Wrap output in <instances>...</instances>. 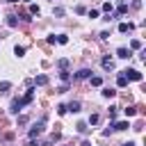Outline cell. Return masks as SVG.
I'll return each instance as SVG.
<instances>
[{
    "mask_svg": "<svg viewBox=\"0 0 146 146\" xmlns=\"http://www.w3.org/2000/svg\"><path fill=\"white\" fill-rule=\"evenodd\" d=\"M82 146H91V141H82Z\"/></svg>",
    "mask_w": 146,
    "mask_h": 146,
    "instance_id": "obj_32",
    "label": "cell"
},
{
    "mask_svg": "<svg viewBox=\"0 0 146 146\" xmlns=\"http://www.w3.org/2000/svg\"><path fill=\"white\" fill-rule=\"evenodd\" d=\"M116 84H119V87H125V84H128V78H125V75L121 73V75L116 78Z\"/></svg>",
    "mask_w": 146,
    "mask_h": 146,
    "instance_id": "obj_11",
    "label": "cell"
},
{
    "mask_svg": "<svg viewBox=\"0 0 146 146\" xmlns=\"http://www.w3.org/2000/svg\"><path fill=\"white\" fill-rule=\"evenodd\" d=\"M59 78H62V80H64V82H68V80H71V75H68V71H66V68H64V71H62V73H59Z\"/></svg>",
    "mask_w": 146,
    "mask_h": 146,
    "instance_id": "obj_20",
    "label": "cell"
},
{
    "mask_svg": "<svg viewBox=\"0 0 146 146\" xmlns=\"http://www.w3.org/2000/svg\"><path fill=\"white\" fill-rule=\"evenodd\" d=\"M125 11H128V5H125V2H123V5H119V9H116V14H125Z\"/></svg>",
    "mask_w": 146,
    "mask_h": 146,
    "instance_id": "obj_22",
    "label": "cell"
},
{
    "mask_svg": "<svg viewBox=\"0 0 146 146\" xmlns=\"http://www.w3.org/2000/svg\"><path fill=\"white\" fill-rule=\"evenodd\" d=\"M103 96H105V98H114V96H116V91L107 87V89H103Z\"/></svg>",
    "mask_w": 146,
    "mask_h": 146,
    "instance_id": "obj_12",
    "label": "cell"
},
{
    "mask_svg": "<svg viewBox=\"0 0 146 146\" xmlns=\"http://www.w3.org/2000/svg\"><path fill=\"white\" fill-rule=\"evenodd\" d=\"M91 84H94V87H100V84H103V78H98V75H91Z\"/></svg>",
    "mask_w": 146,
    "mask_h": 146,
    "instance_id": "obj_16",
    "label": "cell"
},
{
    "mask_svg": "<svg viewBox=\"0 0 146 146\" xmlns=\"http://www.w3.org/2000/svg\"><path fill=\"white\" fill-rule=\"evenodd\" d=\"M75 128H78V130H80V132H89V128H87V123H78V125H75Z\"/></svg>",
    "mask_w": 146,
    "mask_h": 146,
    "instance_id": "obj_23",
    "label": "cell"
},
{
    "mask_svg": "<svg viewBox=\"0 0 146 146\" xmlns=\"http://www.w3.org/2000/svg\"><path fill=\"white\" fill-rule=\"evenodd\" d=\"M112 130H128L130 128V123L128 121H112V125H110Z\"/></svg>",
    "mask_w": 146,
    "mask_h": 146,
    "instance_id": "obj_4",
    "label": "cell"
},
{
    "mask_svg": "<svg viewBox=\"0 0 146 146\" xmlns=\"http://www.w3.org/2000/svg\"><path fill=\"white\" fill-rule=\"evenodd\" d=\"M100 64H103V68H107V71H112V68H114L112 57H103V62H100Z\"/></svg>",
    "mask_w": 146,
    "mask_h": 146,
    "instance_id": "obj_7",
    "label": "cell"
},
{
    "mask_svg": "<svg viewBox=\"0 0 146 146\" xmlns=\"http://www.w3.org/2000/svg\"><path fill=\"white\" fill-rule=\"evenodd\" d=\"M87 78H91V71H89V68H80V71L75 73V80H87Z\"/></svg>",
    "mask_w": 146,
    "mask_h": 146,
    "instance_id": "obj_5",
    "label": "cell"
},
{
    "mask_svg": "<svg viewBox=\"0 0 146 146\" xmlns=\"http://www.w3.org/2000/svg\"><path fill=\"white\" fill-rule=\"evenodd\" d=\"M135 114H137L135 107H128V110H125V116H135Z\"/></svg>",
    "mask_w": 146,
    "mask_h": 146,
    "instance_id": "obj_24",
    "label": "cell"
},
{
    "mask_svg": "<svg viewBox=\"0 0 146 146\" xmlns=\"http://www.w3.org/2000/svg\"><path fill=\"white\" fill-rule=\"evenodd\" d=\"M103 11H107V14H112V5H110V2H105V5H103Z\"/></svg>",
    "mask_w": 146,
    "mask_h": 146,
    "instance_id": "obj_25",
    "label": "cell"
},
{
    "mask_svg": "<svg viewBox=\"0 0 146 146\" xmlns=\"http://www.w3.org/2000/svg\"><path fill=\"white\" fill-rule=\"evenodd\" d=\"M116 112H119V107H114V105H112V107H110V119H112V121L116 119Z\"/></svg>",
    "mask_w": 146,
    "mask_h": 146,
    "instance_id": "obj_21",
    "label": "cell"
},
{
    "mask_svg": "<svg viewBox=\"0 0 146 146\" xmlns=\"http://www.w3.org/2000/svg\"><path fill=\"white\" fill-rule=\"evenodd\" d=\"M57 66H59L62 71H64V68H68V59H59V62H57Z\"/></svg>",
    "mask_w": 146,
    "mask_h": 146,
    "instance_id": "obj_19",
    "label": "cell"
},
{
    "mask_svg": "<svg viewBox=\"0 0 146 146\" xmlns=\"http://www.w3.org/2000/svg\"><path fill=\"white\" fill-rule=\"evenodd\" d=\"M57 114H66V105H59L57 107Z\"/></svg>",
    "mask_w": 146,
    "mask_h": 146,
    "instance_id": "obj_29",
    "label": "cell"
},
{
    "mask_svg": "<svg viewBox=\"0 0 146 146\" xmlns=\"http://www.w3.org/2000/svg\"><path fill=\"white\" fill-rule=\"evenodd\" d=\"M132 27H135L132 23H119V32H123V34H125V32H130Z\"/></svg>",
    "mask_w": 146,
    "mask_h": 146,
    "instance_id": "obj_8",
    "label": "cell"
},
{
    "mask_svg": "<svg viewBox=\"0 0 146 146\" xmlns=\"http://www.w3.org/2000/svg\"><path fill=\"white\" fill-rule=\"evenodd\" d=\"M7 25H9V27H16V25H18L16 16H9V18H7Z\"/></svg>",
    "mask_w": 146,
    "mask_h": 146,
    "instance_id": "obj_18",
    "label": "cell"
},
{
    "mask_svg": "<svg viewBox=\"0 0 146 146\" xmlns=\"http://www.w3.org/2000/svg\"><path fill=\"white\" fill-rule=\"evenodd\" d=\"M116 57H121V59H128V57H130V50H128V48H119V50H116Z\"/></svg>",
    "mask_w": 146,
    "mask_h": 146,
    "instance_id": "obj_9",
    "label": "cell"
},
{
    "mask_svg": "<svg viewBox=\"0 0 146 146\" xmlns=\"http://www.w3.org/2000/svg\"><path fill=\"white\" fill-rule=\"evenodd\" d=\"M89 123H91V125L98 123V114H91V116H89Z\"/></svg>",
    "mask_w": 146,
    "mask_h": 146,
    "instance_id": "obj_26",
    "label": "cell"
},
{
    "mask_svg": "<svg viewBox=\"0 0 146 146\" xmlns=\"http://www.w3.org/2000/svg\"><path fill=\"white\" fill-rule=\"evenodd\" d=\"M14 55H16V57H23V55H25V48H23V46H16V48H14Z\"/></svg>",
    "mask_w": 146,
    "mask_h": 146,
    "instance_id": "obj_15",
    "label": "cell"
},
{
    "mask_svg": "<svg viewBox=\"0 0 146 146\" xmlns=\"http://www.w3.org/2000/svg\"><path fill=\"white\" fill-rule=\"evenodd\" d=\"M27 146H39V141H34V139H30V144Z\"/></svg>",
    "mask_w": 146,
    "mask_h": 146,
    "instance_id": "obj_30",
    "label": "cell"
},
{
    "mask_svg": "<svg viewBox=\"0 0 146 146\" xmlns=\"http://www.w3.org/2000/svg\"><path fill=\"white\" fill-rule=\"evenodd\" d=\"M32 84H48V78H46V75H36V78L32 80Z\"/></svg>",
    "mask_w": 146,
    "mask_h": 146,
    "instance_id": "obj_10",
    "label": "cell"
},
{
    "mask_svg": "<svg viewBox=\"0 0 146 146\" xmlns=\"http://www.w3.org/2000/svg\"><path fill=\"white\" fill-rule=\"evenodd\" d=\"M9 89H11V82H0V94H5Z\"/></svg>",
    "mask_w": 146,
    "mask_h": 146,
    "instance_id": "obj_17",
    "label": "cell"
},
{
    "mask_svg": "<svg viewBox=\"0 0 146 146\" xmlns=\"http://www.w3.org/2000/svg\"><path fill=\"white\" fill-rule=\"evenodd\" d=\"M55 41H57V43H68V36H66V34H57Z\"/></svg>",
    "mask_w": 146,
    "mask_h": 146,
    "instance_id": "obj_13",
    "label": "cell"
},
{
    "mask_svg": "<svg viewBox=\"0 0 146 146\" xmlns=\"http://www.w3.org/2000/svg\"><path fill=\"white\" fill-rule=\"evenodd\" d=\"M7 2H18V0H7Z\"/></svg>",
    "mask_w": 146,
    "mask_h": 146,
    "instance_id": "obj_33",
    "label": "cell"
},
{
    "mask_svg": "<svg viewBox=\"0 0 146 146\" xmlns=\"http://www.w3.org/2000/svg\"><path fill=\"white\" fill-rule=\"evenodd\" d=\"M89 18H98V9H91L89 11Z\"/></svg>",
    "mask_w": 146,
    "mask_h": 146,
    "instance_id": "obj_28",
    "label": "cell"
},
{
    "mask_svg": "<svg viewBox=\"0 0 146 146\" xmlns=\"http://www.w3.org/2000/svg\"><path fill=\"white\" fill-rule=\"evenodd\" d=\"M66 112H73V114L80 112V103H78V100H71V103L66 105Z\"/></svg>",
    "mask_w": 146,
    "mask_h": 146,
    "instance_id": "obj_6",
    "label": "cell"
},
{
    "mask_svg": "<svg viewBox=\"0 0 146 146\" xmlns=\"http://www.w3.org/2000/svg\"><path fill=\"white\" fill-rule=\"evenodd\" d=\"M43 132V121H39V123H34L32 128H30V139H34V137H39Z\"/></svg>",
    "mask_w": 146,
    "mask_h": 146,
    "instance_id": "obj_2",
    "label": "cell"
},
{
    "mask_svg": "<svg viewBox=\"0 0 146 146\" xmlns=\"http://www.w3.org/2000/svg\"><path fill=\"white\" fill-rule=\"evenodd\" d=\"M30 14H39V7L36 5H30Z\"/></svg>",
    "mask_w": 146,
    "mask_h": 146,
    "instance_id": "obj_27",
    "label": "cell"
},
{
    "mask_svg": "<svg viewBox=\"0 0 146 146\" xmlns=\"http://www.w3.org/2000/svg\"><path fill=\"white\" fill-rule=\"evenodd\" d=\"M21 2H30V0H21Z\"/></svg>",
    "mask_w": 146,
    "mask_h": 146,
    "instance_id": "obj_34",
    "label": "cell"
},
{
    "mask_svg": "<svg viewBox=\"0 0 146 146\" xmlns=\"http://www.w3.org/2000/svg\"><path fill=\"white\" fill-rule=\"evenodd\" d=\"M21 110H23V100H18V98H16V100H11V105H9V112H11V114H18Z\"/></svg>",
    "mask_w": 146,
    "mask_h": 146,
    "instance_id": "obj_3",
    "label": "cell"
},
{
    "mask_svg": "<svg viewBox=\"0 0 146 146\" xmlns=\"http://www.w3.org/2000/svg\"><path fill=\"white\" fill-rule=\"evenodd\" d=\"M121 146H135V144H132V141H125V144H121Z\"/></svg>",
    "mask_w": 146,
    "mask_h": 146,
    "instance_id": "obj_31",
    "label": "cell"
},
{
    "mask_svg": "<svg viewBox=\"0 0 146 146\" xmlns=\"http://www.w3.org/2000/svg\"><path fill=\"white\" fill-rule=\"evenodd\" d=\"M130 48H132V50H139V48H141V41H139V39H132V41H130Z\"/></svg>",
    "mask_w": 146,
    "mask_h": 146,
    "instance_id": "obj_14",
    "label": "cell"
},
{
    "mask_svg": "<svg viewBox=\"0 0 146 146\" xmlns=\"http://www.w3.org/2000/svg\"><path fill=\"white\" fill-rule=\"evenodd\" d=\"M128 80H135V82H141V73L137 71V68H125V71H121Z\"/></svg>",
    "mask_w": 146,
    "mask_h": 146,
    "instance_id": "obj_1",
    "label": "cell"
}]
</instances>
